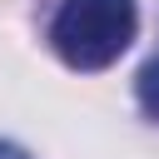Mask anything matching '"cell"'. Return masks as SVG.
<instances>
[{
  "label": "cell",
  "mask_w": 159,
  "mask_h": 159,
  "mask_svg": "<svg viewBox=\"0 0 159 159\" xmlns=\"http://www.w3.org/2000/svg\"><path fill=\"white\" fill-rule=\"evenodd\" d=\"M134 99H139V109H144L149 119H159V55L139 70V80H134Z\"/></svg>",
  "instance_id": "2"
},
{
  "label": "cell",
  "mask_w": 159,
  "mask_h": 159,
  "mask_svg": "<svg viewBox=\"0 0 159 159\" xmlns=\"http://www.w3.org/2000/svg\"><path fill=\"white\" fill-rule=\"evenodd\" d=\"M0 159H30L25 149H15V144H0Z\"/></svg>",
  "instance_id": "3"
},
{
  "label": "cell",
  "mask_w": 159,
  "mask_h": 159,
  "mask_svg": "<svg viewBox=\"0 0 159 159\" xmlns=\"http://www.w3.org/2000/svg\"><path fill=\"white\" fill-rule=\"evenodd\" d=\"M134 0H65L50 20V45L70 70H104L134 45Z\"/></svg>",
  "instance_id": "1"
}]
</instances>
